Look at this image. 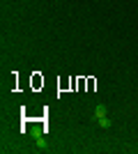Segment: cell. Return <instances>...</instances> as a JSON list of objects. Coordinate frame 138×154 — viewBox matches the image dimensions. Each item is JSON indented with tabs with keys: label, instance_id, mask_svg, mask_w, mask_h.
Instances as JSON below:
<instances>
[{
	"label": "cell",
	"instance_id": "obj_1",
	"mask_svg": "<svg viewBox=\"0 0 138 154\" xmlns=\"http://www.w3.org/2000/svg\"><path fill=\"white\" fill-rule=\"evenodd\" d=\"M92 122H97L99 129H111V117H108V108L106 103H97L94 110H92Z\"/></svg>",
	"mask_w": 138,
	"mask_h": 154
}]
</instances>
